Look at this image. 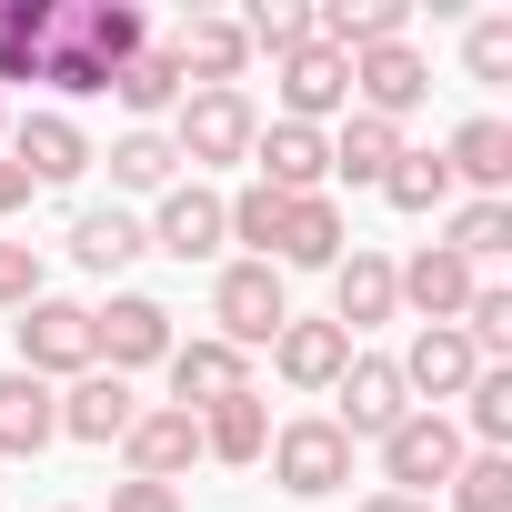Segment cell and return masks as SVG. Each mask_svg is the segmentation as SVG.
<instances>
[{"mask_svg":"<svg viewBox=\"0 0 512 512\" xmlns=\"http://www.w3.org/2000/svg\"><path fill=\"white\" fill-rule=\"evenodd\" d=\"M61 512H81V502H61Z\"/></svg>","mask_w":512,"mask_h":512,"instance_id":"44","label":"cell"},{"mask_svg":"<svg viewBox=\"0 0 512 512\" xmlns=\"http://www.w3.org/2000/svg\"><path fill=\"white\" fill-rule=\"evenodd\" d=\"M442 251H462L472 272H482V262H502V251H512V201H462V211H452V231H442Z\"/></svg>","mask_w":512,"mask_h":512,"instance_id":"33","label":"cell"},{"mask_svg":"<svg viewBox=\"0 0 512 512\" xmlns=\"http://www.w3.org/2000/svg\"><path fill=\"white\" fill-rule=\"evenodd\" d=\"M412 141L392 131V121H372V111H342V131H332V181H372L382 191V171L402 161Z\"/></svg>","mask_w":512,"mask_h":512,"instance_id":"27","label":"cell"},{"mask_svg":"<svg viewBox=\"0 0 512 512\" xmlns=\"http://www.w3.org/2000/svg\"><path fill=\"white\" fill-rule=\"evenodd\" d=\"M201 452L231 462V472H241V462H262V452H272V402H262V392H241V402L201 412Z\"/></svg>","mask_w":512,"mask_h":512,"instance_id":"28","label":"cell"},{"mask_svg":"<svg viewBox=\"0 0 512 512\" xmlns=\"http://www.w3.org/2000/svg\"><path fill=\"white\" fill-rule=\"evenodd\" d=\"M462 71L472 81H512V11H492V21L462 31Z\"/></svg>","mask_w":512,"mask_h":512,"instance_id":"36","label":"cell"},{"mask_svg":"<svg viewBox=\"0 0 512 512\" xmlns=\"http://www.w3.org/2000/svg\"><path fill=\"white\" fill-rule=\"evenodd\" d=\"M342 362H352V332H342V322H282V332H272V372H282L292 392H332Z\"/></svg>","mask_w":512,"mask_h":512,"instance_id":"20","label":"cell"},{"mask_svg":"<svg viewBox=\"0 0 512 512\" xmlns=\"http://www.w3.org/2000/svg\"><path fill=\"white\" fill-rule=\"evenodd\" d=\"M442 161H452V181H472V201H502V181H512V121H462L452 141H442Z\"/></svg>","mask_w":512,"mask_h":512,"instance_id":"24","label":"cell"},{"mask_svg":"<svg viewBox=\"0 0 512 512\" xmlns=\"http://www.w3.org/2000/svg\"><path fill=\"white\" fill-rule=\"evenodd\" d=\"M161 51L181 61V81H191V91H241V71H251V41H241V21H181Z\"/></svg>","mask_w":512,"mask_h":512,"instance_id":"18","label":"cell"},{"mask_svg":"<svg viewBox=\"0 0 512 512\" xmlns=\"http://www.w3.org/2000/svg\"><path fill=\"white\" fill-rule=\"evenodd\" d=\"M31 302H41V251L0 241V312H31Z\"/></svg>","mask_w":512,"mask_h":512,"instance_id":"39","label":"cell"},{"mask_svg":"<svg viewBox=\"0 0 512 512\" xmlns=\"http://www.w3.org/2000/svg\"><path fill=\"white\" fill-rule=\"evenodd\" d=\"M141 241H151V251H171V262H211V251L231 241V231H221V191H201V181H171Z\"/></svg>","mask_w":512,"mask_h":512,"instance_id":"16","label":"cell"},{"mask_svg":"<svg viewBox=\"0 0 512 512\" xmlns=\"http://www.w3.org/2000/svg\"><path fill=\"white\" fill-rule=\"evenodd\" d=\"M452 191H462V181H452V161H442V151H402V161L382 171V201H392V211H412V221H422V211H452Z\"/></svg>","mask_w":512,"mask_h":512,"instance_id":"31","label":"cell"},{"mask_svg":"<svg viewBox=\"0 0 512 512\" xmlns=\"http://www.w3.org/2000/svg\"><path fill=\"white\" fill-rule=\"evenodd\" d=\"M0 151H11V161L31 171V191H71V181H81V171L101 161V151H91V131H81L71 111H21Z\"/></svg>","mask_w":512,"mask_h":512,"instance_id":"7","label":"cell"},{"mask_svg":"<svg viewBox=\"0 0 512 512\" xmlns=\"http://www.w3.org/2000/svg\"><path fill=\"white\" fill-rule=\"evenodd\" d=\"M332 402H342V412H332V432H342V442H382V432L412 412V392H402L392 352H352V362H342V382H332Z\"/></svg>","mask_w":512,"mask_h":512,"instance_id":"9","label":"cell"},{"mask_svg":"<svg viewBox=\"0 0 512 512\" xmlns=\"http://www.w3.org/2000/svg\"><path fill=\"white\" fill-rule=\"evenodd\" d=\"M111 512H181L171 482H111Z\"/></svg>","mask_w":512,"mask_h":512,"instance_id":"40","label":"cell"},{"mask_svg":"<svg viewBox=\"0 0 512 512\" xmlns=\"http://www.w3.org/2000/svg\"><path fill=\"white\" fill-rule=\"evenodd\" d=\"M61 41V0H0V81H41Z\"/></svg>","mask_w":512,"mask_h":512,"instance_id":"25","label":"cell"},{"mask_svg":"<svg viewBox=\"0 0 512 512\" xmlns=\"http://www.w3.org/2000/svg\"><path fill=\"white\" fill-rule=\"evenodd\" d=\"M171 342H181V332H171V312H161L151 292H111V302L91 312V372H121V382H131V372L171 362Z\"/></svg>","mask_w":512,"mask_h":512,"instance_id":"4","label":"cell"},{"mask_svg":"<svg viewBox=\"0 0 512 512\" xmlns=\"http://www.w3.org/2000/svg\"><path fill=\"white\" fill-rule=\"evenodd\" d=\"M61 442V392L31 372H0V462H31Z\"/></svg>","mask_w":512,"mask_h":512,"instance_id":"22","label":"cell"},{"mask_svg":"<svg viewBox=\"0 0 512 512\" xmlns=\"http://www.w3.org/2000/svg\"><path fill=\"white\" fill-rule=\"evenodd\" d=\"M131 412H141V392H131L121 372H81V382L61 392V442H101V452H111V442L131 432Z\"/></svg>","mask_w":512,"mask_h":512,"instance_id":"21","label":"cell"},{"mask_svg":"<svg viewBox=\"0 0 512 512\" xmlns=\"http://www.w3.org/2000/svg\"><path fill=\"white\" fill-rule=\"evenodd\" d=\"M161 372H171V412H191V422L251 392V352H231V342H211V332H201V342H171Z\"/></svg>","mask_w":512,"mask_h":512,"instance_id":"12","label":"cell"},{"mask_svg":"<svg viewBox=\"0 0 512 512\" xmlns=\"http://www.w3.org/2000/svg\"><path fill=\"white\" fill-rule=\"evenodd\" d=\"M462 442L472 452H512V362H482L462 392Z\"/></svg>","mask_w":512,"mask_h":512,"instance_id":"30","label":"cell"},{"mask_svg":"<svg viewBox=\"0 0 512 512\" xmlns=\"http://www.w3.org/2000/svg\"><path fill=\"white\" fill-rule=\"evenodd\" d=\"M41 81H51L61 101H101V91H111V71H101L91 51H71V41H51V61H41Z\"/></svg>","mask_w":512,"mask_h":512,"instance_id":"38","label":"cell"},{"mask_svg":"<svg viewBox=\"0 0 512 512\" xmlns=\"http://www.w3.org/2000/svg\"><path fill=\"white\" fill-rule=\"evenodd\" d=\"M211 342H231V352H272V332L292 322V292H282V272L272 262H221V282H211Z\"/></svg>","mask_w":512,"mask_h":512,"instance_id":"2","label":"cell"},{"mask_svg":"<svg viewBox=\"0 0 512 512\" xmlns=\"http://www.w3.org/2000/svg\"><path fill=\"white\" fill-rule=\"evenodd\" d=\"M181 91H191V81H181V61H171L161 41H151V51H131V61L111 71V101H121V111H131L141 131H151L161 111H181Z\"/></svg>","mask_w":512,"mask_h":512,"instance_id":"26","label":"cell"},{"mask_svg":"<svg viewBox=\"0 0 512 512\" xmlns=\"http://www.w3.org/2000/svg\"><path fill=\"white\" fill-rule=\"evenodd\" d=\"M111 181H121V191H171V181H181L171 131H121V141H111Z\"/></svg>","mask_w":512,"mask_h":512,"instance_id":"32","label":"cell"},{"mask_svg":"<svg viewBox=\"0 0 512 512\" xmlns=\"http://www.w3.org/2000/svg\"><path fill=\"white\" fill-rule=\"evenodd\" d=\"M241 41L282 61V51H302V41H312V11H292V0H262V11H251V21H241Z\"/></svg>","mask_w":512,"mask_h":512,"instance_id":"37","label":"cell"},{"mask_svg":"<svg viewBox=\"0 0 512 512\" xmlns=\"http://www.w3.org/2000/svg\"><path fill=\"white\" fill-rule=\"evenodd\" d=\"M462 452H472V442H462L452 412H402V422L382 432V482L412 492V502H432V492L462 472Z\"/></svg>","mask_w":512,"mask_h":512,"instance_id":"1","label":"cell"},{"mask_svg":"<svg viewBox=\"0 0 512 512\" xmlns=\"http://www.w3.org/2000/svg\"><path fill=\"white\" fill-rule=\"evenodd\" d=\"M251 181H262V191H282V201L322 191V181H332V131H302V121H262V131H251Z\"/></svg>","mask_w":512,"mask_h":512,"instance_id":"13","label":"cell"},{"mask_svg":"<svg viewBox=\"0 0 512 512\" xmlns=\"http://www.w3.org/2000/svg\"><path fill=\"white\" fill-rule=\"evenodd\" d=\"M362 512H442V502H412V492H372Z\"/></svg>","mask_w":512,"mask_h":512,"instance_id":"42","label":"cell"},{"mask_svg":"<svg viewBox=\"0 0 512 512\" xmlns=\"http://www.w3.org/2000/svg\"><path fill=\"white\" fill-rule=\"evenodd\" d=\"M0 141H11V111H0Z\"/></svg>","mask_w":512,"mask_h":512,"instance_id":"43","label":"cell"},{"mask_svg":"<svg viewBox=\"0 0 512 512\" xmlns=\"http://www.w3.org/2000/svg\"><path fill=\"white\" fill-rule=\"evenodd\" d=\"M11 342H21V372L31 382H81L91 372V302H61V292H41L31 312H11Z\"/></svg>","mask_w":512,"mask_h":512,"instance_id":"5","label":"cell"},{"mask_svg":"<svg viewBox=\"0 0 512 512\" xmlns=\"http://www.w3.org/2000/svg\"><path fill=\"white\" fill-rule=\"evenodd\" d=\"M402 302H392V262H382V251H342V262H332V322L362 342V332H382Z\"/></svg>","mask_w":512,"mask_h":512,"instance_id":"23","label":"cell"},{"mask_svg":"<svg viewBox=\"0 0 512 512\" xmlns=\"http://www.w3.org/2000/svg\"><path fill=\"white\" fill-rule=\"evenodd\" d=\"M262 462H272V482H282L292 502H322V492H342V482H352V442L332 432V412H302V422H282Z\"/></svg>","mask_w":512,"mask_h":512,"instance_id":"6","label":"cell"},{"mask_svg":"<svg viewBox=\"0 0 512 512\" xmlns=\"http://www.w3.org/2000/svg\"><path fill=\"white\" fill-rule=\"evenodd\" d=\"M332 262H342V201H332V191H302V201H282L272 272H332Z\"/></svg>","mask_w":512,"mask_h":512,"instance_id":"17","label":"cell"},{"mask_svg":"<svg viewBox=\"0 0 512 512\" xmlns=\"http://www.w3.org/2000/svg\"><path fill=\"white\" fill-rule=\"evenodd\" d=\"M272 81H282V121H302V131H322V121H342V111H352V61H342V51H322V41L282 51V61H272Z\"/></svg>","mask_w":512,"mask_h":512,"instance_id":"11","label":"cell"},{"mask_svg":"<svg viewBox=\"0 0 512 512\" xmlns=\"http://www.w3.org/2000/svg\"><path fill=\"white\" fill-rule=\"evenodd\" d=\"M392 372H402L412 412H442V402H462V392H472L482 352H472V342H462L452 322H422V332H412V352H392Z\"/></svg>","mask_w":512,"mask_h":512,"instance_id":"8","label":"cell"},{"mask_svg":"<svg viewBox=\"0 0 512 512\" xmlns=\"http://www.w3.org/2000/svg\"><path fill=\"white\" fill-rule=\"evenodd\" d=\"M472 282H482V272L462 262V251H442V241H422L412 262H392V302H402V312H422V322H462Z\"/></svg>","mask_w":512,"mask_h":512,"instance_id":"15","label":"cell"},{"mask_svg":"<svg viewBox=\"0 0 512 512\" xmlns=\"http://www.w3.org/2000/svg\"><path fill=\"white\" fill-rule=\"evenodd\" d=\"M251 131H262V111H251V91H181V111H171V151H181L191 171L251 161Z\"/></svg>","mask_w":512,"mask_h":512,"instance_id":"3","label":"cell"},{"mask_svg":"<svg viewBox=\"0 0 512 512\" xmlns=\"http://www.w3.org/2000/svg\"><path fill=\"white\" fill-rule=\"evenodd\" d=\"M422 101H432V61H422L412 41H382V51H362V61H352V111H372V121H392V131H402Z\"/></svg>","mask_w":512,"mask_h":512,"instance_id":"10","label":"cell"},{"mask_svg":"<svg viewBox=\"0 0 512 512\" xmlns=\"http://www.w3.org/2000/svg\"><path fill=\"white\" fill-rule=\"evenodd\" d=\"M442 492H452V512H512V452H462V472Z\"/></svg>","mask_w":512,"mask_h":512,"instance_id":"35","label":"cell"},{"mask_svg":"<svg viewBox=\"0 0 512 512\" xmlns=\"http://www.w3.org/2000/svg\"><path fill=\"white\" fill-rule=\"evenodd\" d=\"M21 201H31V171H21V161H11V151H0V221H11V211H21Z\"/></svg>","mask_w":512,"mask_h":512,"instance_id":"41","label":"cell"},{"mask_svg":"<svg viewBox=\"0 0 512 512\" xmlns=\"http://www.w3.org/2000/svg\"><path fill=\"white\" fill-rule=\"evenodd\" d=\"M141 251H151V241H141V221H131L121 201H111V211H81V221H71V262H81V272H131Z\"/></svg>","mask_w":512,"mask_h":512,"instance_id":"29","label":"cell"},{"mask_svg":"<svg viewBox=\"0 0 512 512\" xmlns=\"http://www.w3.org/2000/svg\"><path fill=\"white\" fill-rule=\"evenodd\" d=\"M121 462H131V482H171L181 492V472L201 462V422L171 412V402H141L131 432H121Z\"/></svg>","mask_w":512,"mask_h":512,"instance_id":"14","label":"cell"},{"mask_svg":"<svg viewBox=\"0 0 512 512\" xmlns=\"http://www.w3.org/2000/svg\"><path fill=\"white\" fill-rule=\"evenodd\" d=\"M221 231L241 241V262H272V231H282V191H262V181H241V191L221 201Z\"/></svg>","mask_w":512,"mask_h":512,"instance_id":"34","label":"cell"},{"mask_svg":"<svg viewBox=\"0 0 512 512\" xmlns=\"http://www.w3.org/2000/svg\"><path fill=\"white\" fill-rule=\"evenodd\" d=\"M61 41L91 51L101 71H121L131 51H151V21L131 11V0H61Z\"/></svg>","mask_w":512,"mask_h":512,"instance_id":"19","label":"cell"}]
</instances>
